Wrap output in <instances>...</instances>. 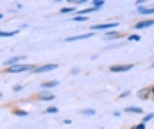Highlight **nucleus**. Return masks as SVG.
<instances>
[{"label":"nucleus","mask_w":154,"mask_h":129,"mask_svg":"<svg viewBox=\"0 0 154 129\" xmlns=\"http://www.w3.org/2000/svg\"><path fill=\"white\" fill-rule=\"evenodd\" d=\"M35 65L33 63H23V65H16V66H7L4 68V73H23V72H35Z\"/></svg>","instance_id":"1"},{"label":"nucleus","mask_w":154,"mask_h":129,"mask_svg":"<svg viewBox=\"0 0 154 129\" xmlns=\"http://www.w3.org/2000/svg\"><path fill=\"white\" fill-rule=\"evenodd\" d=\"M119 26V23L117 21H109V23H98V25H91V28H89V31H112L116 30Z\"/></svg>","instance_id":"2"},{"label":"nucleus","mask_w":154,"mask_h":129,"mask_svg":"<svg viewBox=\"0 0 154 129\" xmlns=\"http://www.w3.org/2000/svg\"><path fill=\"white\" fill-rule=\"evenodd\" d=\"M133 68H135L133 63H121V65L109 66V72L110 73H126V72H130V70H133Z\"/></svg>","instance_id":"3"},{"label":"nucleus","mask_w":154,"mask_h":129,"mask_svg":"<svg viewBox=\"0 0 154 129\" xmlns=\"http://www.w3.org/2000/svg\"><path fill=\"white\" fill-rule=\"evenodd\" d=\"M60 65L58 63H46V65H40L35 68V73H48V72H53V70H56Z\"/></svg>","instance_id":"4"},{"label":"nucleus","mask_w":154,"mask_h":129,"mask_svg":"<svg viewBox=\"0 0 154 129\" xmlns=\"http://www.w3.org/2000/svg\"><path fill=\"white\" fill-rule=\"evenodd\" d=\"M23 60H26V56L25 54H19V56H12V58H9V60H5L4 61V68H7V66H16V65H19V61H23Z\"/></svg>","instance_id":"5"},{"label":"nucleus","mask_w":154,"mask_h":129,"mask_svg":"<svg viewBox=\"0 0 154 129\" xmlns=\"http://www.w3.org/2000/svg\"><path fill=\"white\" fill-rule=\"evenodd\" d=\"M154 26V19H144V21H137L133 25L135 30H145V28H151Z\"/></svg>","instance_id":"6"},{"label":"nucleus","mask_w":154,"mask_h":129,"mask_svg":"<svg viewBox=\"0 0 154 129\" xmlns=\"http://www.w3.org/2000/svg\"><path fill=\"white\" fill-rule=\"evenodd\" d=\"M95 37V31H88V33H82V35H75V37H67L65 42H77V40H86Z\"/></svg>","instance_id":"7"},{"label":"nucleus","mask_w":154,"mask_h":129,"mask_svg":"<svg viewBox=\"0 0 154 129\" xmlns=\"http://www.w3.org/2000/svg\"><path fill=\"white\" fill-rule=\"evenodd\" d=\"M123 37H125V33H123V31H117V30L107 31L105 35H103L105 40H116V39H123Z\"/></svg>","instance_id":"8"},{"label":"nucleus","mask_w":154,"mask_h":129,"mask_svg":"<svg viewBox=\"0 0 154 129\" xmlns=\"http://www.w3.org/2000/svg\"><path fill=\"white\" fill-rule=\"evenodd\" d=\"M137 96H138V99H149V98H152V94H151V86H149V87H142V89L137 92Z\"/></svg>","instance_id":"9"},{"label":"nucleus","mask_w":154,"mask_h":129,"mask_svg":"<svg viewBox=\"0 0 154 129\" xmlns=\"http://www.w3.org/2000/svg\"><path fill=\"white\" fill-rule=\"evenodd\" d=\"M58 84H60L58 80H46V82H42V84H40V89H42V91H48V89H54V87H56Z\"/></svg>","instance_id":"10"},{"label":"nucleus","mask_w":154,"mask_h":129,"mask_svg":"<svg viewBox=\"0 0 154 129\" xmlns=\"http://www.w3.org/2000/svg\"><path fill=\"white\" fill-rule=\"evenodd\" d=\"M137 12L142 14V16H152L154 14V7H144V5H138V7H137Z\"/></svg>","instance_id":"11"},{"label":"nucleus","mask_w":154,"mask_h":129,"mask_svg":"<svg viewBox=\"0 0 154 129\" xmlns=\"http://www.w3.org/2000/svg\"><path fill=\"white\" fill-rule=\"evenodd\" d=\"M38 99H40V101H54V94H53V92H40V94H38Z\"/></svg>","instance_id":"12"},{"label":"nucleus","mask_w":154,"mask_h":129,"mask_svg":"<svg viewBox=\"0 0 154 129\" xmlns=\"http://www.w3.org/2000/svg\"><path fill=\"white\" fill-rule=\"evenodd\" d=\"M125 113H137V115H142V108H140V107H126Z\"/></svg>","instance_id":"13"},{"label":"nucleus","mask_w":154,"mask_h":129,"mask_svg":"<svg viewBox=\"0 0 154 129\" xmlns=\"http://www.w3.org/2000/svg\"><path fill=\"white\" fill-rule=\"evenodd\" d=\"M12 115H16V117H28V112L21 110V108H12Z\"/></svg>","instance_id":"14"},{"label":"nucleus","mask_w":154,"mask_h":129,"mask_svg":"<svg viewBox=\"0 0 154 129\" xmlns=\"http://www.w3.org/2000/svg\"><path fill=\"white\" fill-rule=\"evenodd\" d=\"M19 30H11V31H0V37L2 39H7V37H14V35H18Z\"/></svg>","instance_id":"15"},{"label":"nucleus","mask_w":154,"mask_h":129,"mask_svg":"<svg viewBox=\"0 0 154 129\" xmlns=\"http://www.w3.org/2000/svg\"><path fill=\"white\" fill-rule=\"evenodd\" d=\"M60 14H77V9L75 7H61Z\"/></svg>","instance_id":"16"},{"label":"nucleus","mask_w":154,"mask_h":129,"mask_svg":"<svg viewBox=\"0 0 154 129\" xmlns=\"http://www.w3.org/2000/svg\"><path fill=\"white\" fill-rule=\"evenodd\" d=\"M126 40H128V42H140L142 37H140L138 33H131V35H126Z\"/></svg>","instance_id":"17"},{"label":"nucleus","mask_w":154,"mask_h":129,"mask_svg":"<svg viewBox=\"0 0 154 129\" xmlns=\"http://www.w3.org/2000/svg\"><path fill=\"white\" fill-rule=\"evenodd\" d=\"M81 113L82 115H88V117H93V115H96V110L95 108H82Z\"/></svg>","instance_id":"18"},{"label":"nucleus","mask_w":154,"mask_h":129,"mask_svg":"<svg viewBox=\"0 0 154 129\" xmlns=\"http://www.w3.org/2000/svg\"><path fill=\"white\" fill-rule=\"evenodd\" d=\"M103 5H105V0H95V2H93V7H95V9H102V7H103Z\"/></svg>","instance_id":"19"},{"label":"nucleus","mask_w":154,"mask_h":129,"mask_svg":"<svg viewBox=\"0 0 154 129\" xmlns=\"http://www.w3.org/2000/svg\"><path fill=\"white\" fill-rule=\"evenodd\" d=\"M70 21H75V23H84V21H88L86 16H74Z\"/></svg>","instance_id":"20"},{"label":"nucleus","mask_w":154,"mask_h":129,"mask_svg":"<svg viewBox=\"0 0 154 129\" xmlns=\"http://www.w3.org/2000/svg\"><path fill=\"white\" fill-rule=\"evenodd\" d=\"M151 120H154V113H147V115H144L142 122H144V124H147V122H151Z\"/></svg>","instance_id":"21"},{"label":"nucleus","mask_w":154,"mask_h":129,"mask_svg":"<svg viewBox=\"0 0 154 129\" xmlns=\"http://www.w3.org/2000/svg\"><path fill=\"white\" fill-rule=\"evenodd\" d=\"M44 113H58V108L56 107H48V108L44 110Z\"/></svg>","instance_id":"22"},{"label":"nucleus","mask_w":154,"mask_h":129,"mask_svg":"<svg viewBox=\"0 0 154 129\" xmlns=\"http://www.w3.org/2000/svg\"><path fill=\"white\" fill-rule=\"evenodd\" d=\"M23 87H25L23 84H16V86H12V91L14 92H19V91H23Z\"/></svg>","instance_id":"23"},{"label":"nucleus","mask_w":154,"mask_h":129,"mask_svg":"<svg viewBox=\"0 0 154 129\" xmlns=\"http://www.w3.org/2000/svg\"><path fill=\"white\" fill-rule=\"evenodd\" d=\"M79 73H81V68H79V66H75V68L70 70V75H79Z\"/></svg>","instance_id":"24"},{"label":"nucleus","mask_w":154,"mask_h":129,"mask_svg":"<svg viewBox=\"0 0 154 129\" xmlns=\"http://www.w3.org/2000/svg\"><path fill=\"white\" fill-rule=\"evenodd\" d=\"M130 94H131L130 91H125V92H121V94H119V99H125V98H128Z\"/></svg>","instance_id":"25"},{"label":"nucleus","mask_w":154,"mask_h":129,"mask_svg":"<svg viewBox=\"0 0 154 129\" xmlns=\"http://www.w3.org/2000/svg\"><path fill=\"white\" fill-rule=\"evenodd\" d=\"M74 4H75V5H84V4H86V0H75Z\"/></svg>","instance_id":"26"},{"label":"nucleus","mask_w":154,"mask_h":129,"mask_svg":"<svg viewBox=\"0 0 154 129\" xmlns=\"http://www.w3.org/2000/svg\"><path fill=\"white\" fill-rule=\"evenodd\" d=\"M137 126H138V129H145V124H144V122H140V124H137Z\"/></svg>","instance_id":"27"},{"label":"nucleus","mask_w":154,"mask_h":129,"mask_svg":"<svg viewBox=\"0 0 154 129\" xmlns=\"http://www.w3.org/2000/svg\"><path fill=\"white\" fill-rule=\"evenodd\" d=\"M63 124H67V126H68V124H72V119H65V120H63Z\"/></svg>","instance_id":"28"},{"label":"nucleus","mask_w":154,"mask_h":129,"mask_svg":"<svg viewBox=\"0 0 154 129\" xmlns=\"http://www.w3.org/2000/svg\"><path fill=\"white\" fill-rule=\"evenodd\" d=\"M151 94H152V98H154V84L151 86Z\"/></svg>","instance_id":"29"},{"label":"nucleus","mask_w":154,"mask_h":129,"mask_svg":"<svg viewBox=\"0 0 154 129\" xmlns=\"http://www.w3.org/2000/svg\"><path fill=\"white\" fill-rule=\"evenodd\" d=\"M130 129H138V126H131V128H130Z\"/></svg>","instance_id":"30"},{"label":"nucleus","mask_w":154,"mask_h":129,"mask_svg":"<svg viewBox=\"0 0 154 129\" xmlns=\"http://www.w3.org/2000/svg\"><path fill=\"white\" fill-rule=\"evenodd\" d=\"M151 68H154V61H152V63H151Z\"/></svg>","instance_id":"31"},{"label":"nucleus","mask_w":154,"mask_h":129,"mask_svg":"<svg viewBox=\"0 0 154 129\" xmlns=\"http://www.w3.org/2000/svg\"><path fill=\"white\" fill-rule=\"evenodd\" d=\"M102 129H103V128H102Z\"/></svg>","instance_id":"32"}]
</instances>
